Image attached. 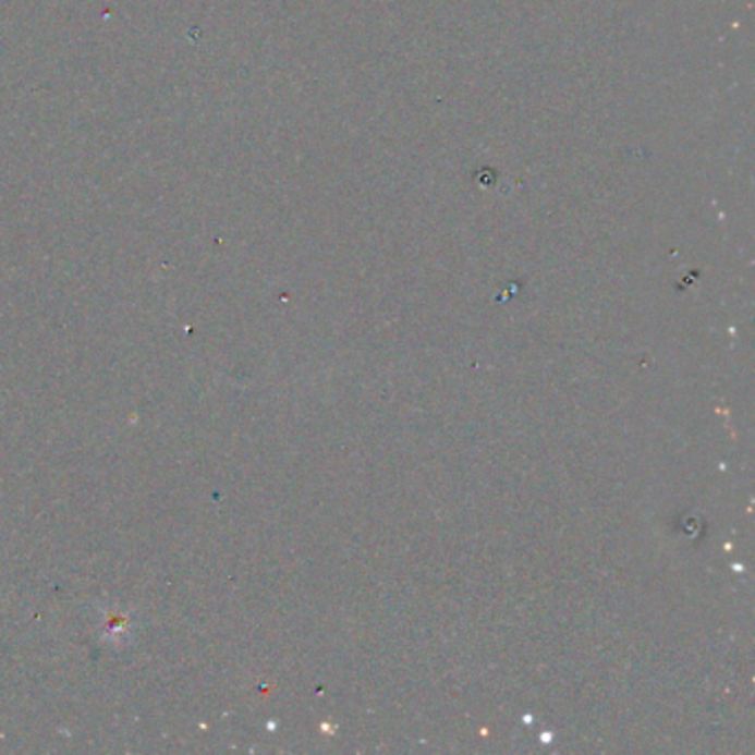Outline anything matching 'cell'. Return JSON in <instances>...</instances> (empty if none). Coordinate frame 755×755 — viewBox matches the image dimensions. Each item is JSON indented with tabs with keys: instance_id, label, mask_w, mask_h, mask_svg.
<instances>
[{
	"instance_id": "obj_1",
	"label": "cell",
	"mask_w": 755,
	"mask_h": 755,
	"mask_svg": "<svg viewBox=\"0 0 755 755\" xmlns=\"http://www.w3.org/2000/svg\"><path fill=\"white\" fill-rule=\"evenodd\" d=\"M135 634V616L120 605L100 607V638L113 649H124L131 645Z\"/></svg>"
}]
</instances>
